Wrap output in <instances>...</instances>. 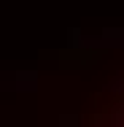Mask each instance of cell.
<instances>
[{
    "instance_id": "1",
    "label": "cell",
    "mask_w": 124,
    "mask_h": 127,
    "mask_svg": "<svg viewBox=\"0 0 124 127\" xmlns=\"http://www.w3.org/2000/svg\"><path fill=\"white\" fill-rule=\"evenodd\" d=\"M81 127H124V70H119L97 95Z\"/></svg>"
}]
</instances>
